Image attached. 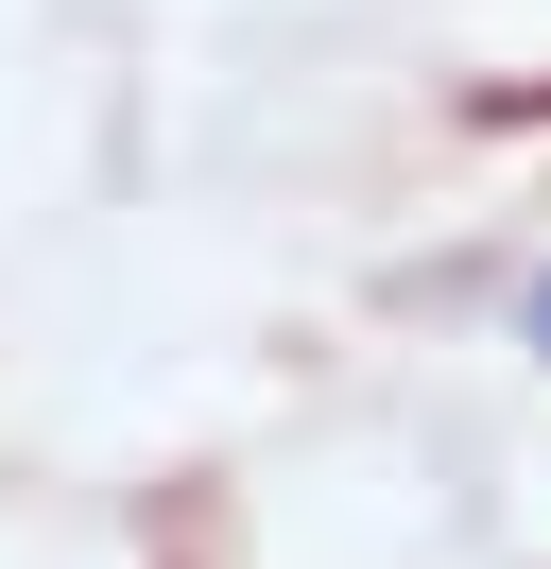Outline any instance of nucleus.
Returning <instances> with one entry per match:
<instances>
[{
    "label": "nucleus",
    "instance_id": "obj_1",
    "mask_svg": "<svg viewBox=\"0 0 551 569\" xmlns=\"http://www.w3.org/2000/svg\"><path fill=\"white\" fill-rule=\"evenodd\" d=\"M534 346H551V293H534Z\"/></svg>",
    "mask_w": 551,
    "mask_h": 569
}]
</instances>
